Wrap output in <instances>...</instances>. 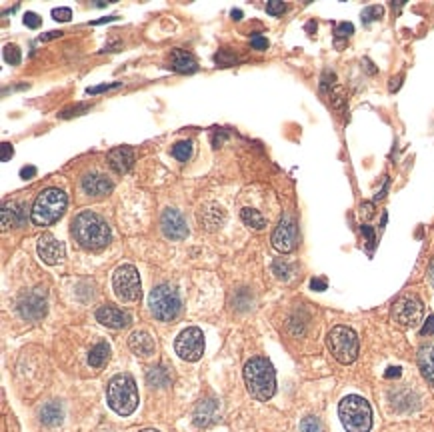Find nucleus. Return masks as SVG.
<instances>
[{
  "mask_svg": "<svg viewBox=\"0 0 434 432\" xmlns=\"http://www.w3.org/2000/svg\"><path fill=\"white\" fill-rule=\"evenodd\" d=\"M72 237L84 250H100L111 242V228L97 212L84 210L72 221Z\"/></svg>",
  "mask_w": 434,
  "mask_h": 432,
  "instance_id": "f257e3e1",
  "label": "nucleus"
},
{
  "mask_svg": "<svg viewBox=\"0 0 434 432\" xmlns=\"http://www.w3.org/2000/svg\"><path fill=\"white\" fill-rule=\"evenodd\" d=\"M244 383L248 392L258 400L273 399L276 392V372L271 360L255 356L244 367Z\"/></svg>",
  "mask_w": 434,
  "mask_h": 432,
  "instance_id": "f03ea898",
  "label": "nucleus"
},
{
  "mask_svg": "<svg viewBox=\"0 0 434 432\" xmlns=\"http://www.w3.org/2000/svg\"><path fill=\"white\" fill-rule=\"evenodd\" d=\"M106 400L116 415H132L138 406V388L134 378L129 374H116L114 378H111L106 386Z\"/></svg>",
  "mask_w": 434,
  "mask_h": 432,
  "instance_id": "7ed1b4c3",
  "label": "nucleus"
},
{
  "mask_svg": "<svg viewBox=\"0 0 434 432\" xmlns=\"http://www.w3.org/2000/svg\"><path fill=\"white\" fill-rule=\"evenodd\" d=\"M338 415L346 432H369L372 426V408L358 394H351L340 400Z\"/></svg>",
  "mask_w": 434,
  "mask_h": 432,
  "instance_id": "20e7f679",
  "label": "nucleus"
},
{
  "mask_svg": "<svg viewBox=\"0 0 434 432\" xmlns=\"http://www.w3.org/2000/svg\"><path fill=\"white\" fill-rule=\"evenodd\" d=\"M66 210V194L61 189H47L34 200L31 216L38 226H50L56 223Z\"/></svg>",
  "mask_w": 434,
  "mask_h": 432,
  "instance_id": "39448f33",
  "label": "nucleus"
},
{
  "mask_svg": "<svg viewBox=\"0 0 434 432\" xmlns=\"http://www.w3.org/2000/svg\"><path fill=\"white\" fill-rule=\"evenodd\" d=\"M328 349L332 352V356L337 358L338 362L342 365H351L356 360L358 356V336L353 328L348 326H335L330 333H328Z\"/></svg>",
  "mask_w": 434,
  "mask_h": 432,
  "instance_id": "423d86ee",
  "label": "nucleus"
},
{
  "mask_svg": "<svg viewBox=\"0 0 434 432\" xmlns=\"http://www.w3.org/2000/svg\"><path fill=\"white\" fill-rule=\"evenodd\" d=\"M148 306L154 314V319L168 322L177 319L180 312V296L178 290L170 285H159L148 296Z\"/></svg>",
  "mask_w": 434,
  "mask_h": 432,
  "instance_id": "0eeeda50",
  "label": "nucleus"
},
{
  "mask_svg": "<svg viewBox=\"0 0 434 432\" xmlns=\"http://www.w3.org/2000/svg\"><path fill=\"white\" fill-rule=\"evenodd\" d=\"M114 294L122 303H136L140 298V276L132 264H122L114 271Z\"/></svg>",
  "mask_w": 434,
  "mask_h": 432,
  "instance_id": "6e6552de",
  "label": "nucleus"
},
{
  "mask_svg": "<svg viewBox=\"0 0 434 432\" xmlns=\"http://www.w3.org/2000/svg\"><path fill=\"white\" fill-rule=\"evenodd\" d=\"M175 351H177V354L182 360L196 362L202 356V352H204V335H202V330L196 328V326L182 330L178 335L177 342H175Z\"/></svg>",
  "mask_w": 434,
  "mask_h": 432,
  "instance_id": "1a4fd4ad",
  "label": "nucleus"
},
{
  "mask_svg": "<svg viewBox=\"0 0 434 432\" xmlns=\"http://www.w3.org/2000/svg\"><path fill=\"white\" fill-rule=\"evenodd\" d=\"M424 306L417 296H402L392 306V319L401 326H417L422 320Z\"/></svg>",
  "mask_w": 434,
  "mask_h": 432,
  "instance_id": "9d476101",
  "label": "nucleus"
},
{
  "mask_svg": "<svg viewBox=\"0 0 434 432\" xmlns=\"http://www.w3.org/2000/svg\"><path fill=\"white\" fill-rule=\"evenodd\" d=\"M18 310H20V317L26 320H40L47 314V298H45V292L40 288H34L31 292L22 294L20 301H18Z\"/></svg>",
  "mask_w": 434,
  "mask_h": 432,
  "instance_id": "9b49d317",
  "label": "nucleus"
},
{
  "mask_svg": "<svg viewBox=\"0 0 434 432\" xmlns=\"http://www.w3.org/2000/svg\"><path fill=\"white\" fill-rule=\"evenodd\" d=\"M273 246L278 253H290L296 246V223L292 216H282L273 234Z\"/></svg>",
  "mask_w": 434,
  "mask_h": 432,
  "instance_id": "f8f14e48",
  "label": "nucleus"
},
{
  "mask_svg": "<svg viewBox=\"0 0 434 432\" xmlns=\"http://www.w3.org/2000/svg\"><path fill=\"white\" fill-rule=\"evenodd\" d=\"M161 226L164 237L170 240H182L188 237V228H186V221L182 218V214L175 210V208H166L162 212Z\"/></svg>",
  "mask_w": 434,
  "mask_h": 432,
  "instance_id": "ddd939ff",
  "label": "nucleus"
},
{
  "mask_svg": "<svg viewBox=\"0 0 434 432\" xmlns=\"http://www.w3.org/2000/svg\"><path fill=\"white\" fill-rule=\"evenodd\" d=\"M36 250H38V256L42 258V262L47 264H58L63 258H65V244L58 239H54L50 232L42 234L38 239V244H36Z\"/></svg>",
  "mask_w": 434,
  "mask_h": 432,
  "instance_id": "4468645a",
  "label": "nucleus"
},
{
  "mask_svg": "<svg viewBox=\"0 0 434 432\" xmlns=\"http://www.w3.org/2000/svg\"><path fill=\"white\" fill-rule=\"evenodd\" d=\"M97 320L100 324L108 326V328H127L130 324L129 312L116 308L113 304H106V306H100L97 310Z\"/></svg>",
  "mask_w": 434,
  "mask_h": 432,
  "instance_id": "2eb2a0df",
  "label": "nucleus"
},
{
  "mask_svg": "<svg viewBox=\"0 0 434 432\" xmlns=\"http://www.w3.org/2000/svg\"><path fill=\"white\" fill-rule=\"evenodd\" d=\"M132 162H134V154H132V150H130L129 146H118V148H113L108 152V164H111V168H113L114 173H118V175L129 173Z\"/></svg>",
  "mask_w": 434,
  "mask_h": 432,
  "instance_id": "dca6fc26",
  "label": "nucleus"
},
{
  "mask_svg": "<svg viewBox=\"0 0 434 432\" xmlns=\"http://www.w3.org/2000/svg\"><path fill=\"white\" fill-rule=\"evenodd\" d=\"M82 191L90 196H104L113 191V182L102 175H86L82 178Z\"/></svg>",
  "mask_w": 434,
  "mask_h": 432,
  "instance_id": "f3484780",
  "label": "nucleus"
},
{
  "mask_svg": "<svg viewBox=\"0 0 434 432\" xmlns=\"http://www.w3.org/2000/svg\"><path fill=\"white\" fill-rule=\"evenodd\" d=\"M129 346L130 351L134 352L136 356H150V354H154V338L145 333V330H136V333H132L129 338Z\"/></svg>",
  "mask_w": 434,
  "mask_h": 432,
  "instance_id": "a211bd4d",
  "label": "nucleus"
},
{
  "mask_svg": "<svg viewBox=\"0 0 434 432\" xmlns=\"http://www.w3.org/2000/svg\"><path fill=\"white\" fill-rule=\"evenodd\" d=\"M170 64H172V68L177 70V72H194L196 68H198V64H196V58H194L191 52H186V50H172V54H170Z\"/></svg>",
  "mask_w": 434,
  "mask_h": 432,
  "instance_id": "6ab92c4d",
  "label": "nucleus"
},
{
  "mask_svg": "<svg viewBox=\"0 0 434 432\" xmlns=\"http://www.w3.org/2000/svg\"><path fill=\"white\" fill-rule=\"evenodd\" d=\"M418 367H420L422 376L426 378V383L434 386V349L422 346L418 351Z\"/></svg>",
  "mask_w": 434,
  "mask_h": 432,
  "instance_id": "aec40b11",
  "label": "nucleus"
},
{
  "mask_svg": "<svg viewBox=\"0 0 434 432\" xmlns=\"http://www.w3.org/2000/svg\"><path fill=\"white\" fill-rule=\"evenodd\" d=\"M198 221L204 224L209 230H214L216 226H220L223 221H225V212H223V208L216 207V205H209V207L200 208Z\"/></svg>",
  "mask_w": 434,
  "mask_h": 432,
  "instance_id": "412c9836",
  "label": "nucleus"
},
{
  "mask_svg": "<svg viewBox=\"0 0 434 432\" xmlns=\"http://www.w3.org/2000/svg\"><path fill=\"white\" fill-rule=\"evenodd\" d=\"M108 356H111V346L106 342H98L88 354V365L93 368H102L108 362Z\"/></svg>",
  "mask_w": 434,
  "mask_h": 432,
  "instance_id": "4be33fe9",
  "label": "nucleus"
},
{
  "mask_svg": "<svg viewBox=\"0 0 434 432\" xmlns=\"http://www.w3.org/2000/svg\"><path fill=\"white\" fill-rule=\"evenodd\" d=\"M214 410H216L214 400H204V402H200V404L196 406V413H194V422H196L198 426L209 424L210 420H212V416H214Z\"/></svg>",
  "mask_w": 434,
  "mask_h": 432,
  "instance_id": "5701e85b",
  "label": "nucleus"
},
{
  "mask_svg": "<svg viewBox=\"0 0 434 432\" xmlns=\"http://www.w3.org/2000/svg\"><path fill=\"white\" fill-rule=\"evenodd\" d=\"M146 381L150 386H168L170 384V372L166 370V368L162 367H156V368H150L148 370V374H146Z\"/></svg>",
  "mask_w": 434,
  "mask_h": 432,
  "instance_id": "b1692460",
  "label": "nucleus"
},
{
  "mask_svg": "<svg viewBox=\"0 0 434 432\" xmlns=\"http://www.w3.org/2000/svg\"><path fill=\"white\" fill-rule=\"evenodd\" d=\"M241 216L244 223L248 224V226H252V228H257V230L266 226V218L258 210H255V208H242Z\"/></svg>",
  "mask_w": 434,
  "mask_h": 432,
  "instance_id": "393cba45",
  "label": "nucleus"
},
{
  "mask_svg": "<svg viewBox=\"0 0 434 432\" xmlns=\"http://www.w3.org/2000/svg\"><path fill=\"white\" fill-rule=\"evenodd\" d=\"M61 416H63V410H61V406L56 402L47 404L42 408V413H40V418H42L45 424H56V422H61Z\"/></svg>",
  "mask_w": 434,
  "mask_h": 432,
  "instance_id": "a878e982",
  "label": "nucleus"
},
{
  "mask_svg": "<svg viewBox=\"0 0 434 432\" xmlns=\"http://www.w3.org/2000/svg\"><path fill=\"white\" fill-rule=\"evenodd\" d=\"M193 154V143L191 141H182V143H177L172 146V157L180 162H186Z\"/></svg>",
  "mask_w": 434,
  "mask_h": 432,
  "instance_id": "bb28decb",
  "label": "nucleus"
},
{
  "mask_svg": "<svg viewBox=\"0 0 434 432\" xmlns=\"http://www.w3.org/2000/svg\"><path fill=\"white\" fill-rule=\"evenodd\" d=\"M300 432H324V426L316 416H306L300 422Z\"/></svg>",
  "mask_w": 434,
  "mask_h": 432,
  "instance_id": "cd10ccee",
  "label": "nucleus"
},
{
  "mask_svg": "<svg viewBox=\"0 0 434 432\" xmlns=\"http://www.w3.org/2000/svg\"><path fill=\"white\" fill-rule=\"evenodd\" d=\"M4 61L10 64H18L20 63V50L15 45L4 47Z\"/></svg>",
  "mask_w": 434,
  "mask_h": 432,
  "instance_id": "c85d7f7f",
  "label": "nucleus"
},
{
  "mask_svg": "<svg viewBox=\"0 0 434 432\" xmlns=\"http://www.w3.org/2000/svg\"><path fill=\"white\" fill-rule=\"evenodd\" d=\"M287 10V4L282 2V0H271V2H266V13L273 16H278L282 15Z\"/></svg>",
  "mask_w": 434,
  "mask_h": 432,
  "instance_id": "c756f323",
  "label": "nucleus"
},
{
  "mask_svg": "<svg viewBox=\"0 0 434 432\" xmlns=\"http://www.w3.org/2000/svg\"><path fill=\"white\" fill-rule=\"evenodd\" d=\"M383 13H385V10H383V6H369V8L362 13V20L369 24V22H372V20L380 18V16H383Z\"/></svg>",
  "mask_w": 434,
  "mask_h": 432,
  "instance_id": "7c9ffc66",
  "label": "nucleus"
},
{
  "mask_svg": "<svg viewBox=\"0 0 434 432\" xmlns=\"http://www.w3.org/2000/svg\"><path fill=\"white\" fill-rule=\"evenodd\" d=\"M273 271H274V274L278 276V278H289L290 272H292V269H290L287 262H282V260H276V262L273 264Z\"/></svg>",
  "mask_w": 434,
  "mask_h": 432,
  "instance_id": "2f4dec72",
  "label": "nucleus"
},
{
  "mask_svg": "<svg viewBox=\"0 0 434 432\" xmlns=\"http://www.w3.org/2000/svg\"><path fill=\"white\" fill-rule=\"evenodd\" d=\"M354 32V26L351 22H340L337 29H335V36L337 38H348Z\"/></svg>",
  "mask_w": 434,
  "mask_h": 432,
  "instance_id": "473e14b6",
  "label": "nucleus"
},
{
  "mask_svg": "<svg viewBox=\"0 0 434 432\" xmlns=\"http://www.w3.org/2000/svg\"><path fill=\"white\" fill-rule=\"evenodd\" d=\"M250 45L255 50H266L268 48V40L264 38V36H260V34H255L252 38H250Z\"/></svg>",
  "mask_w": 434,
  "mask_h": 432,
  "instance_id": "72a5a7b5",
  "label": "nucleus"
},
{
  "mask_svg": "<svg viewBox=\"0 0 434 432\" xmlns=\"http://www.w3.org/2000/svg\"><path fill=\"white\" fill-rule=\"evenodd\" d=\"M52 16H54L56 20H61V22H66V20H70L72 10H70V8H54V10H52Z\"/></svg>",
  "mask_w": 434,
  "mask_h": 432,
  "instance_id": "f704fd0d",
  "label": "nucleus"
},
{
  "mask_svg": "<svg viewBox=\"0 0 434 432\" xmlns=\"http://www.w3.org/2000/svg\"><path fill=\"white\" fill-rule=\"evenodd\" d=\"M24 24L29 29H38L40 26V18H38V15H34V13H26L24 15Z\"/></svg>",
  "mask_w": 434,
  "mask_h": 432,
  "instance_id": "c9c22d12",
  "label": "nucleus"
},
{
  "mask_svg": "<svg viewBox=\"0 0 434 432\" xmlns=\"http://www.w3.org/2000/svg\"><path fill=\"white\" fill-rule=\"evenodd\" d=\"M0 148H2V157H0V160H2V162H8V160L13 159L15 150H13V146H10V144L2 143V146H0Z\"/></svg>",
  "mask_w": 434,
  "mask_h": 432,
  "instance_id": "e433bc0d",
  "label": "nucleus"
},
{
  "mask_svg": "<svg viewBox=\"0 0 434 432\" xmlns=\"http://www.w3.org/2000/svg\"><path fill=\"white\" fill-rule=\"evenodd\" d=\"M434 333V317H428L424 326H422V335H433Z\"/></svg>",
  "mask_w": 434,
  "mask_h": 432,
  "instance_id": "4c0bfd02",
  "label": "nucleus"
},
{
  "mask_svg": "<svg viewBox=\"0 0 434 432\" xmlns=\"http://www.w3.org/2000/svg\"><path fill=\"white\" fill-rule=\"evenodd\" d=\"M114 86H118L116 82L114 84H102V86H95V88H88L86 93L88 95H97V93H102V90H108V88H114Z\"/></svg>",
  "mask_w": 434,
  "mask_h": 432,
  "instance_id": "58836bf2",
  "label": "nucleus"
},
{
  "mask_svg": "<svg viewBox=\"0 0 434 432\" xmlns=\"http://www.w3.org/2000/svg\"><path fill=\"white\" fill-rule=\"evenodd\" d=\"M386 378H396V376H401V368L399 367H390L388 370H386V374H385Z\"/></svg>",
  "mask_w": 434,
  "mask_h": 432,
  "instance_id": "ea45409f",
  "label": "nucleus"
},
{
  "mask_svg": "<svg viewBox=\"0 0 434 432\" xmlns=\"http://www.w3.org/2000/svg\"><path fill=\"white\" fill-rule=\"evenodd\" d=\"M34 175H36V168H34V166H24V168L20 170V176H22V178H31V176Z\"/></svg>",
  "mask_w": 434,
  "mask_h": 432,
  "instance_id": "a19ab883",
  "label": "nucleus"
},
{
  "mask_svg": "<svg viewBox=\"0 0 434 432\" xmlns=\"http://www.w3.org/2000/svg\"><path fill=\"white\" fill-rule=\"evenodd\" d=\"M310 287L314 288V290H324V288H326V282H324V280H319V278H312V280H310Z\"/></svg>",
  "mask_w": 434,
  "mask_h": 432,
  "instance_id": "79ce46f5",
  "label": "nucleus"
},
{
  "mask_svg": "<svg viewBox=\"0 0 434 432\" xmlns=\"http://www.w3.org/2000/svg\"><path fill=\"white\" fill-rule=\"evenodd\" d=\"M362 232H364V237L369 239L370 246H372L374 244V232H372V228L370 226H362Z\"/></svg>",
  "mask_w": 434,
  "mask_h": 432,
  "instance_id": "37998d69",
  "label": "nucleus"
},
{
  "mask_svg": "<svg viewBox=\"0 0 434 432\" xmlns=\"http://www.w3.org/2000/svg\"><path fill=\"white\" fill-rule=\"evenodd\" d=\"M56 36H63V32H47L45 36H40V40H49V38H56Z\"/></svg>",
  "mask_w": 434,
  "mask_h": 432,
  "instance_id": "c03bdc74",
  "label": "nucleus"
},
{
  "mask_svg": "<svg viewBox=\"0 0 434 432\" xmlns=\"http://www.w3.org/2000/svg\"><path fill=\"white\" fill-rule=\"evenodd\" d=\"M401 80H402V77H399V79H392V80H390V82H392V84H390V90H396V88L401 86Z\"/></svg>",
  "mask_w": 434,
  "mask_h": 432,
  "instance_id": "a18cd8bd",
  "label": "nucleus"
},
{
  "mask_svg": "<svg viewBox=\"0 0 434 432\" xmlns=\"http://www.w3.org/2000/svg\"><path fill=\"white\" fill-rule=\"evenodd\" d=\"M428 274H431V282H433L434 287V260L431 262V269H428Z\"/></svg>",
  "mask_w": 434,
  "mask_h": 432,
  "instance_id": "49530a36",
  "label": "nucleus"
},
{
  "mask_svg": "<svg viewBox=\"0 0 434 432\" xmlns=\"http://www.w3.org/2000/svg\"><path fill=\"white\" fill-rule=\"evenodd\" d=\"M232 16H234V18H236V20H241L242 13H241V10H232Z\"/></svg>",
  "mask_w": 434,
  "mask_h": 432,
  "instance_id": "de8ad7c7",
  "label": "nucleus"
},
{
  "mask_svg": "<svg viewBox=\"0 0 434 432\" xmlns=\"http://www.w3.org/2000/svg\"><path fill=\"white\" fill-rule=\"evenodd\" d=\"M140 432H159V431H154V429H145V431H140Z\"/></svg>",
  "mask_w": 434,
  "mask_h": 432,
  "instance_id": "09e8293b",
  "label": "nucleus"
}]
</instances>
